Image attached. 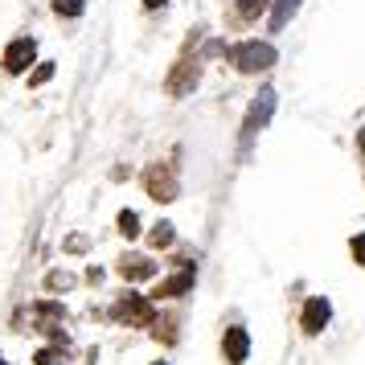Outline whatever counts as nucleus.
<instances>
[{
  "mask_svg": "<svg viewBox=\"0 0 365 365\" xmlns=\"http://www.w3.org/2000/svg\"><path fill=\"white\" fill-rule=\"evenodd\" d=\"M275 62H279V53H275L271 41H238V46H230V66L242 70V74H263Z\"/></svg>",
  "mask_w": 365,
  "mask_h": 365,
  "instance_id": "obj_1",
  "label": "nucleus"
},
{
  "mask_svg": "<svg viewBox=\"0 0 365 365\" xmlns=\"http://www.w3.org/2000/svg\"><path fill=\"white\" fill-rule=\"evenodd\" d=\"M275 103H279V99H275V91H271V86H263V91L255 95V103L247 107V119H242V144H250V140L267 128V119L275 115Z\"/></svg>",
  "mask_w": 365,
  "mask_h": 365,
  "instance_id": "obj_2",
  "label": "nucleus"
},
{
  "mask_svg": "<svg viewBox=\"0 0 365 365\" xmlns=\"http://www.w3.org/2000/svg\"><path fill=\"white\" fill-rule=\"evenodd\" d=\"M144 185H148V193L156 201H173L177 197V168L168 165V160H160V165H152L144 173Z\"/></svg>",
  "mask_w": 365,
  "mask_h": 365,
  "instance_id": "obj_3",
  "label": "nucleus"
},
{
  "mask_svg": "<svg viewBox=\"0 0 365 365\" xmlns=\"http://www.w3.org/2000/svg\"><path fill=\"white\" fill-rule=\"evenodd\" d=\"M34 58H37L34 37H17V41H13L9 50H4V70H9V74H25Z\"/></svg>",
  "mask_w": 365,
  "mask_h": 365,
  "instance_id": "obj_4",
  "label": "nucleus"
},
{
  "mask_svg": "<svg viewBox=\"0 0 365 365\" xmlns=\"http://www.w3.org/2000/svg\"><path fill=\"white\" fill-rule=\"evenodd\" d=\"M299 320H304V332L316 336V332H324V324L332 320V304L324 296H312L308 304H304V316H299Z\"/></svg>",
  "mask_w": 365,
  "mask_h": 365,
  "instance_id": "obj_5",
  "label": "nucleus"
},
{
  "mask_svg": "<svg viewBox=\"0 0 365 365\" xmlns=\"http://www.w3.org/2000/svg\"><path fill=\"white\" fill-rule=\"evenodd\" d=\"M115 316H119V320H128V324H140V329H144V324L152 320V308L144 304V296L128 292V296L115 304Z\"/></svg>",
  "mask_w": 365,
  "mask_h": 365,
  "instance_id": "obj_6",
  "label": "nucleus"
},
{
  "mask_svg": "<svg viewBox=\"0 0 365 365\" xmlns=\"http://www.w3.org/2000/svg\"><path fill=\"white\" fill-rule=\"evenodd\" d=\"M222 353H226V361L230 365H242L250 353V336L242 324H234V329H226V341H222Z\"/></svg>",
  "mask_w": 365,
  "mask_h": 365,
  "instance_id": "obj_7",
  "label": "nucleus"
},
{
  "mask_svg": "<svg viewBox=\"0 0 365 365\" xmlns=\"http://www.w3.org/2000/svg\"><path fill=\"white\" fill-rule=\"evenodd\" d=\"M197 62H193V58H185V66L181 70H173V78H168V91H173V95H189V91H193V86H197Z\"/></svg>",
  "mask_w": 365,
  "mask_h": 365,
  "instance_id": "obj_8",
  "label": "nucleus"
},
{
  "mask_svg": "<svg viewBox=\"0 0 365 365\" xmlns=\"http://www.w3.org/2000/svg\"><path fill=\"white\" fill-rule=\"evenodd\" d=\"M119 271H123L128 279H148V275H156V263H152V259H140V255H123Z\"/></svg>",
  "mask_w": 365,
  "mask_h": 365,
  "instance_id": "obj_9",
  "label": "nucleus"
},
{
  "mask_svg": "<svg viewBox=\"0 0 365 365\" xmlns=\"http://www.w3.org/2000/svg\"><path fill=\"white\" fill-rule=\"evenodd\" d=\"M299 4H304V0H275V4H271V29H275V34H279L283 25L296 17Z\"/></svg>",
  "mask_w": 365,
  "mask_h": 365,
  "instance_id": "obj_10",
  "label": "nucleus"
},
{
  "mask_svg": "<svg viewBox=\"0 0 365 365\" xmlns=\"http://www.w3.org/2000/svg\"><path fill=\"white\" fill-rule=\"evenodd\" d=\"M189 283H193V267H185L181 275L165 279L160 287H156V296H185V292H189Z\"/></svg>",
  "mask_w": 365,
  "mask_h": 365,
  "instance_id": "obj_11",
  "label": "nucleus"
},
{
  "mask_svg": "<svg viewBox=\"0 0 365 365\" xmlns=\"http://www.w3.org/2000/svg\"><path fill=\"white\" fill-rule=\"evenodd\" d=\"M177 238V230H173V222H156V230L148 234V247H156V250H165L168 242Z\"/></svg>",
  "mask_w": 365,
  "mask_h": 365,
  "instance_id": "obj_12",
  "label": "nucleus"
},
{
  "mask_svg": "<svg viewBox=\"0 0 365 365\" xmlns=\"http://www.w3.org/2000/svg\"><path fill=\"white\" fill-rule=\"evenodd\" d=\"M86 9V0H53V13L58 17H78Z\"/></svg>",
  "mask_w": 365,
  "mask_h": 365,
  "instance_id": "obj_13",
  "label": "nucleus"
},
{
  "mask_svg": "<svg viewBox=\"0 0 365 365\" xmlns=\"http://www.w3.org/2000/svg\"><path fill=\"white\" fill-rule=\"evenodd\" d=\"M119 230L128 234V238H135V234H140V217H135L132 210H123V214H119Z\"/></svg>",
  "mask_w": 365,
  "mask_h": 365,
  "instance_id": "obj_14",
  "label": "nucleus"
},
{
  "mask_svg": "<svg viewBox=\"0 0 365 365\" xmlns=\"http://www.w3.org/2000/svg\"><path fill=\"white\" fill-rule=\"evenodd\" d=\"M263 4L267 0H238V13L242 17H255V13H263Z\"/></svg>",
  "mask_w": 365,
  "mask_h": 365,
  "instance_id": "obj_15",
  "label": "nucleus"
},
{
  "mask_svg": "<svg viewBox=\"0 0 365 365\" xmlns=\"http://www.w3.org/2000/svg\"><path fill=\"white\" fill-rule=\"evenodd\" d=\"M349 250H353V259L365 267V234H353V242H349Z\"/></svg>",
  "mask_w": 365,
  "mask_h": 365,
  "instance_id": "obj_16",
  "label": "nucleus"
},
{
  "mask_svg": "<svg viewBox=\"0 0 365 365\" xmlns=\"http://www.w3.org/2000/svg\"><path fill=\"white\" fill-rule=\"evenodd\" d=\"M50 74H53V66H50V62H46V66H37V70H34V86H37V83H46Z\"/></svg>",
  "mask_w": 365,
  "mask_h": 365,
  "instance_id": "obj_17",
  "label": "nucleus"
},
{
  "mask_svg": "<svg viewBox=\"0 0 365 365\" xmlns=\"http://www.w3.org/2000/svg\"><path fill=\"white\" fill-rule=\"evenodd\" d=\"M168 0H144V9H165Z\"/></svg>",
  "mask_w": 365,
  "mask_h": 365,
  "instance_id": "obj_18",
  "label": "nucleus"
},
{
  "mask_svg": "<svg viewBox=\"0 0 365 365\" xmlns=\"http://www.w3.org/2000/svg\"><path fill=\"white\" fill-rule=\"evenodd\" d=\"M357 144H361V152H365V128H361V135H357Z\"/></svg>",
  "mask_w": 365,
  "mask_h": 365,
  "instance_id": "obj_19",
  "label": "nucleus"
},
{
  "mask_svg": "<svg viewBox=\"0 0 365 365\" xmlns=\"http://www.w3.org/2000/svg\"><path fill=\"white\" fill-rule=\"evenodd\" d=\"M0 365H4V361H0Z\"/></svg>",
  "mask_w": 365,
  "mask_h": 365,
  "instance_id": "obj_20",
  "label": "nucleus"
}]
</instances>
